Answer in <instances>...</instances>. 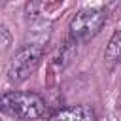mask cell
I'll return each instance as SVG.
<instances>
[{
  "label": "cell",
  "instance_id": "cell-4",
  "mask_svg": "<svg viewBox=\"0 0 121 121\" xmlns=\"http://www.w3.org/2000/svg\"><path fill=\"white\" fill-rule=\"evenodd\" d=\"M49 121H96V113L91 106L87 104H78V106H68L57 110Z\"/></svg>",
  "mask_w": 121,
  "mask_h": 121
},
{
  "label": "cell",
  "instance_id": "cell-5",
  "mask_svg": "<svg viewBox=\"0 0 121 121\" xmlns=\"http://www.w3.org/2000/svg\"><path fill=\"white\" fill-rule=\"evenodd\" d=\"M104 60L113 66L115 62L121 60V32H113V36L110 38L108 45H106V51H104Z\"/></svg>",
  "mask_w": 121,
  "mask_h": 121
},
{
  "label": "cell",
  "instance_id": "cell-2",
  "mask_svg": "<svg viewBox=\"0 0 121 121\" xmlns=\"http://www.w3.org/2000/svg\"><path fill=\"white\" fill-rule=\"evenodd\" d=\"M43 59V45L42 43H25L15 51L8 64V81L9 83H23L26 81L40 66Z\"/></svg>",
  "mask_w": 121,
  "mask_h": 121
},
{
  "label": "cell",
  "instance_id": "cell-6",
  "mask_svg": "<svg viewBox=\"0 0 121 121\" xmlns=\"http://www.w3.org/2000/svg\"><path fill=\"white\" fill-rule=\"evenodd\" d=\"M11 45V32L8 30V26L0 25V51L8 49Z\"/></svg>",
  "mask_w": 121,
  "mask_h": 121
},
{
  "label": "cell",
  "instance_id": "cell-3",
  "mask_svg": "<svg viewBox=\"0 0 121 121\" xmlns=\"http://www.w3.org/2000/svg\"><path fill=\"white\" fill-rule=\"evenodd\" d=\"M106 19H108V15L100 8H85V9H79L72 17V21L68 25L70 40L76 42V43L91 42L95 36L100 34V30L106 25Z\"/></svg>",
  "mask_w": 121,
  "mask_h": 121
},
{
  "label": "cell",
  "instance_id": "cell-1",
  "mask_svg": "<svg viewBox=\"0 0 121 121\" xmlns=\"http://www.w3.org/2000/svg\"><path fill=\"white\" fill-rule=\"evenodd\" d=\"M45 100L32 91H6L0 95V112L21 121H34L45 115Z\"/></svg>",
  "mask_w": 121,
  "mask_h": 121
}]
</instances>
